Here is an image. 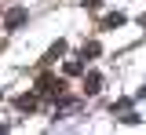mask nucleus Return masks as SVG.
I'll list each match as a JSON object with an SVG mask.
<instances>
[{
	"mask_svg": "<svg viewBox=\"0 0 146 135\" xmlns=\"http://www.w3.org/2000/svg\"><path fill=\"white\" fill-rule=\"evenodd\" d=\"M26 19H29V11H26V7H11V11H7V19H4V29H18Z\"/></svg>",
	"mask_w": 146,
	"mask_h": 135,
	"instance_id": "f257e3e1",
	"label": "nucleus"
},
{
	"mask_svg": "<svg viewBox=\"0 0 146 135\" xmlns=\"http://www.w3.org/2000/svg\"><path fill=\"white\" fill-rule=\"evenodd\" d=\"M99 88H102V77H99V73H88V77H84V91H88V95H99Z\"/></svg>",
	"mask_w": 146,
	"mask_h": 135,
	"instance_id": "f03ea898",
	"label": "nucleus"
},
{
	"mask_svg": "<svg viewBox=\"0 0 146 135\" xmlns=\"http://www.w3.org/2000/svg\"><path fill=\"white\" fill-rule=\"evenodd\" d=\"M15 106L22 110V113H33V110H36V95H22V99L15 102Z\"/></svg>",
	"mask_w": 146,
	"mask_h": 135,
	"instance_id": "7ed1b4c3",
	"label": "nucleus"
},
{
	"mask_svg": "<svg viewBox=\"0 0 146 135\" xmlns=\"http://www.w3.org/2000/svg\"><path fill=\"white\" fill-rule=\"evenodd\" d=\"M102 26H106V29H117V26H124V15H121V11H113V15H106Z\"/></svg>",
	"mask_w": 146,
	"mask_h": 135,
	"instance_id": "20e7f679",
	"label": "nucleus"
},
{
	"mask_svg": "<svg viewBox=\"0 0 146 135\" xmlns=\"http://www.w3.org/2000/svg\"><path fill=\"white\" fill-rule=\"evenodd\" d=\"M66 55V40H58V44H51V51H48V62H55V58Z\"/></svg>",
	"mask_w": 146,
	"mask_h": 135,
	"instance_id": "39448f33",
	"label": "nucleus"
},
{
	"mask_svg": "<svg viewBox=\"0 0 146 135\" xmlns=\"http://www.w3.org/2000/svg\"><path fill=\"white\" fill-rule=\"evenodd\" d=\"M80 55H84V58H95V55H99V44H84V51H80Z\"/></svg>",
	"mask_w": 146,
	"mask_h": 135,
	"instance_id": "423d86ee",
	"label": "nucleus"
},
{
	"mask_svg": "<svg viewBox=\"0 0 146 135\" xmlns=\"http://www.w3.org/2000/svg\"><path fill=\"white\" fill-rule=\"evenodd\" d=\"M99 4H102V0H84V7H91V11H95Z\"/></svg>",
	"mask_w": 146,
	"mask_h": 135,
	"instance_id": "0eeeda50",
	"label": "nucleus"
}]
</instances>
